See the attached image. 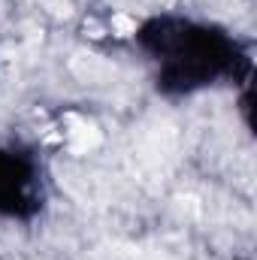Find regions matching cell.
<instances>
[{
	"label": "cell",
	"mask_w": 257,
	"mask_h": 260,
	"mask_svg": "<svg viewBox=\"0 0 257 260\" xmlns=\"http://www.w3.org/2000/svg\"><path fill=\"white\" fill-rule=\"evenodd\" d=\"M67 139H70V148L73 151H91L97 142H100V130L88 121H79V118H70V130H67Z\"/></svg>",
	"instance_id": "cell-1"
},
{
	"label": "cell",
	"mask_w": 257,
	"mask_h": 260,
	"mask_svg": "<svg viewBox=\"0 0 257 260\" xmlns=\"http://www.w3.org/2000/svg\"><path fill=\"white\" fill-rule=\"evenodd\" d=\"M112 30L118 34V37H127L136 30V18H130V15H115L112 18Z\"/></svg>",
	"instance_id": "cell-2"
}]
</instances>
